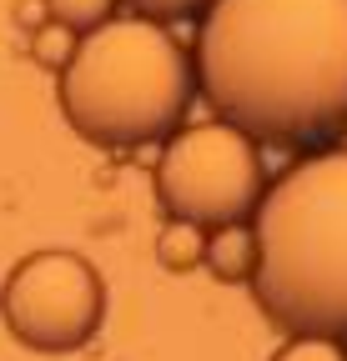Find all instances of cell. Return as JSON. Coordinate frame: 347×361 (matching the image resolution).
I'll list each match as a JSON object with an SVG mask.
<instances>
[{
  "instance_id": "6da1fadb",
  "label": "cell",
  "mask_w": 347,
  "mask_h": 361,
  "mask_svg": "<svg viewBox=\"0 0 347 361\" xmlns=\"http://www.w3.org/2000/svg\"><path fill=\"white\" fill-rule=\"evenodd\" d=\"M196 96L252 141H347V0H211L192 51Z\"/></svg>"
},
{
  "instance_id": "7a4b0ae2",
  "label": "cell",
  "mask_w": 347,
  "mask_h": 361,
  "mask_svg": "<svg viewBox=\"0 0 347 361\" xmlns=\"http://www.w3.org/2000/svg\"><path fill=\"white\" fill-rule=\"evenodd\" d=\"M252 301L287 336L347 341V146L307 151L252 211Z\"/></svg>"
},
{
  "instance_id": "3957f363",
  "label": "cell",
  "mask_w": 347,
  "mask_h": 361,
  "mask_svg": "<svg viewBox=\"0 0 347 361\" xmlns=\"http://www.w3.org/2000/svg\"><path fill=\"white\" fill-rule=\"evenodd\" d=\"M61 75V116L101 151L161 146L192 111V56L156 20H106L76 40Z\"/></svg>"
},
{
  "instance_id": "277c9868",
  "label": "cell",
  "mask_w": 347,
  "mask_h": 361,
  "mask_svg": "<svg viewBox=\"0 0 347 361\" xmlns=\"http://www.w3.org/2000/svg\"><path fill=\"white\" fill-rule=\"evenodd\" d=\"M267 191L262 151L247 130L227 121L177 126L161 141L156 161V201L171 221H192L201 231L232 221H252Z\"/></svg>"
},
{
  "instance_id": "5b68a950",
  "label": "cell",
  "mask_w": 347,
  "mask_h": 361,
  "mask_svg": "<svg viewBox=\"0 0 347 361\" xmlns=\"http://www.w3.org/2000/svg\"><path fill=\"white\" fill-rule=\"evenodd\" d=\"M0 316L30 351L66 356L96 341L106 322V281L81 251H30L0 286Z\"/></svg>"
},
{
  "instance_id": "8992f818",
  "label": "cell",
  "mask_w": 347,
  "mask_h": 361,
  "mask_svg": "<svg viewBox=\"0 0 347 361\" xmlns=\"http://www.w3.org/2000/svg\"><path fill=\"white\" fill-rule=\"evenodd\" d=\"M201 266L211 271L216 281H252V271H257V236H252V221H232V226H216V231H206Z\"/></svg>"
},
{
  "instance_id": "52a82bcc",
  "label": "cell",
  "mask_w": 347,
  "mask_h": 361,
  "mask_svg": "<svg viewBox=\"0 0 347 361\" xmlns=\"http://www.w3.org/2000/svg\"><path fill=\"white\" fill-rule=\"evenodd\" d=\"M201 251H206V231L192 221H166L161 236H156V261L166 271H192L201 266Z\"/></svg>"
},
{
  "instance_id": "ba28073f",
  "label": "cell",
  "mask_w": 347,
  "mask_h": 361,
  "mask_svg": "<svg viewBox=\"0 0 347 361\" xmlns=\"http://www.w3.org/2000/svg\"><path fill=\"white\" fill-rule=\"evenodd\" d=\"M40 6H46V20H56V25L86 35V30L106 25V20L116 16L121 0H40Z\"/></svg>"
},
{
  "instance_id": "9c48e42d",
  "label": "cell",
  "mask_w": 347,
  "mask_h": 361,
  "mask_svg": "<svg viewBox=\"0 0 347 361\" xmlns=\"http://www.w3.org/2000/svg\"><path fill=\"white\" fill-rule=\"evenodd\" d=\"M76 30H66V25H56V20H40L35 30H30V56L46 66V71H61L66 61H71V51H76Z\"/></svg>"
},
{
  "instance_id": "30bf717a",
  "label": "cell",
  "mask_w": 347,
  "mask_h": 361,
  "mask_svg": "<svg viewBox=\"0 0 347 361\" xmlns=\"http://www.w3.org/2000/svg\"><path fill=\"white\" fill-rule=\"evenodd\" d=\"M272 361H347V341H332V336H287Z\"/></svg>"
},
{
  "instance_id": "8fae6325",
  "label": "cell",
  "mask_w": 347,
  "mask_h": 361,
  "mask_svg": "<svg viewBox=\"0 0 347 361\" xmlns=\"http://www.w3.org/2000/svg\"><path fill=\"white\" fill-rule=\"evenodd\" d=\"M126 6H131V16H141V20L166 25V20H192V16H206L211 0H126Z\"/></svg>"
}]
</instances>
